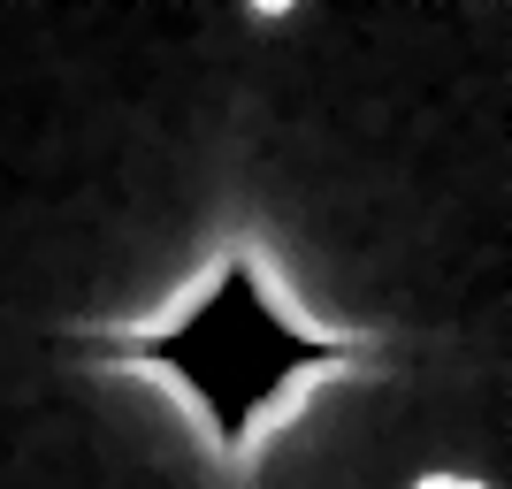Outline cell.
I'll return each mask as SVG.
<instances>
[]
</instances>
